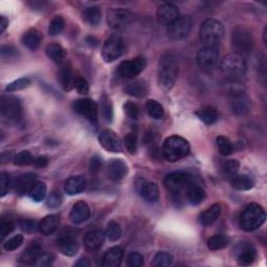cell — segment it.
I'll list each match as a JSON object with an SVG mask.
<instances>
[{
	"label": "cell",
	"instance_id": "1",
	"mask_svg": "<svg viewBox=\"0 0 267 267\" xmlns=\"http://www.w3.org/2000/svg\"><path fill=\"white\" fill-rule=\"evenodd\" d=\"M179 74V66L176 58L171 53H165L162 55L159 63L158 80L159 85L163 90L171 89Z\"/></svg>",
	"mask_w": 267,
	"mask_h": 267
},
{
	"label": "cell",
	"instance_id": "2",
	"mask_svg": "<svg viewBox=\"0 0 267 267\" xmlns=\"http://www.w3.org/2000/svg\"><path fill=\"white\" fill-rule=\"evenodd\" d=\"M231 44L234 53L244 58L252 52L254 47V38L252 31L244 25H238L233 28L231 35Z\"/></svg>",
	"mask_w": 267,
	"mask_h": 267
},
{
	"label": "cell",
	"instance_id": "3",
	"mask_svg": "<svg viewBox=\"0 0 267 267\" xmlns=\"http://www.w3.org/2000/svg\"><path fill=\"white\" fill-rule=\"evenodd\" d=\"M163 157L168 162H177L190 152L189 142L181 136H170L163 143Z\"/></svg>",
	"mask_w": 267,
	"mask_h": 267
},
{
	"label": "cell",
	"instance_id": "4",
	"mask_svg": "<svg viewBox=\"0 0 267 267\" xmlns=\"http://www.w3.org/2000/svg\"><path fill=\"white\" fill-rule=\"evenodd\" d=\"M223 25L215 19H207L199 28V38L206 47L217 48L222 41Z\"/></svg>",
	"mask_w": 267,
	"mask_h": 267
},
{
	"label": "cell",
	"instance_id": "5",
	"mask_svg": "<svg viewBox=\"0 0 267 267\" xmlns=\"http://www.w3.org/2000/svg\"><path fill=\"white\" fill-rule=\"evenodd\" d=\"M247 69V65L243 56L237 53H228L220 62L221 72L231 79L242 78Z\"/></svg>",
	"mask_w": 267,
	"mask_h": 267
},
{
	"label": "cell",
	"instance_id": "6",
	"mask_svg": "<svg viewBox=\"0 0 267 267\" xmlns=\"http://www.w3.org/2000/svg\"><path fill=\"white\" fill-rule=\"evenodd\" d=\"M266 219V213L262 206L251 204L245 207L240 216V225L246 232H252L259 228Z\"/></svg>",
	"mask_w": 267,
	"mask_h": 267
},
{
	"label": "cell",
	"instance_id": "7",
	"mask_svg": "<svg viewBox=\"0 0 267 267\" xmlns=\"http://www.w3.org/2000/svg\"><path fill=\"white\" fill-rule=\"evenodd\" d=\"M0 114L8 123H17L22 118V105L20 100L14 96H3L0 102Z\"/></svg>",
	"mask_w": 267,
	"mask_h": 267
},
{
	"label": "cell",
	"instance_id": "8",
	"mask_svg": "<svg viewBox=\"0 0 267 267\" xmlns=\"http://www.w3.org/2000/svg\"><path fill=\"white\" fill-rule=\"evenodd\" d=\"M193 18L189 15L180 16L173 23L167 26V35L174 41H180L189 36L193 28Z\"/></svg>",
	"mask_w": 267,
	"mask_h": 267
},
{
	"label": "cell",
	"instance_id": "9",
	"mask_svg": "<svg viewBox=\"0 0 267 267\" xmlns=\"http://www.w3.org/2000/svg\"><path fill=\"white\" fill-rule=\"evenodd\" d=\"M192 183H194L193 177L184 171L171 173L164 179V186L177 196H179L183 190L186 191L187 187Z\"/></svg>",
	"mask_w": 267,
	"mask_h": 267
},
{
	"label": "cell",
	"instance_id": "10",
	"mask_svg": "<svg viewBox=\"0 0 267 267\" xmlns=\"http://www.w3.org/2000/svg\"><path fill=\"white\" fill-rule=\"evenodd\" d=\"M75 113L87 119L94 126L98 125V106L92 99L81 98L72 104Z\"/></svg>",
	"mask_w": 267,
	"mask_h": 267
},
{
	"label": "cell",
	"instance_id": "11",
	"mask_svg": "<svg viewBox=\"0 0 267 267\" xmlns=\"http://www.w3.org/2000/svg\"><path fill=\"white\" fill-rule=\"evenodd\" d=\"M146 67V61L142 56L122 62L118 67V74L124 79H135Z\"/></svg>",
	"mask_w": 267,
	"mask_h": 267
},
{
	"label": "cell",
	"instance_id": "12",
	"mask_svg": "<svg viewBox=\"0 0 267 267\" xmlns=\"http://www.w3.org/2000/svg\"><path fill=\"white\" fill-rule=\"evenodd\" d=\"M125 49L124 41L120 36L114 35L110 37L104 44L103 58L107 63H112L119 59Z\"/></svg>",
	"mask_w": 267,
	"mask_h": 267
},
{
	"label": "cell",
	"instance_id": "13",
	"mask_svg": "<svg viewBox=\"0 0 267 267\" xmlns=\"http://www.w3.org/2000/svg\"><path fill=\"white\" fill-rule=\"evenodd\" d=\"M134 19V14L125 9H111L107 14L108 25L113 29L126 27Z\"/></svg>",
	"mask_w": 267,
	"mask_h": 267
},
{
	"label": "cell",
	"instance_id": "14",
	"mask_svg": "<svg viewBox=\"0 0 267 267\" xmlns=\"http://www.w3.org/2000/svg\"><path fill=\"white\" fill-rule=\"evenodd\" d=\"M230 108L232 113L237 116L246 115L251 110V99L242 91L233 92L230 98Z\"/></svg>",
	"mask_w": 267,
	"mask_h": 267
},
{
	"label": "cell",
	"instance_id": "15",
	"mask_svg": "<svg viewBox=\"0 0 267 267\" xmlns=\"http://www.w3.org/2000/svg\"><path fill=\"white\" fill-rule=\"evenodd\" d=\"M218 56H219V53H218L217 48L204 47L198 51L196 61L200 68L206 71H211L215 68L217 65Z\"/></svg>",
	"mask_w": 267,
	"mask_h": 267
},
{
	"label": "cell",
	"instance_id": "16",
	"mask_svg": "<svg viewBox=\"0 0 267 267\" xmlns=\"http://www.w3.org/2000/svg\"><path fill=\"white\" fill-rule=\"evenodd\" d=\"M180 17L179 8L170 3H166L161 5L157 10V19L158 22L164 26H168L176 19Z\"/></svg>",
	"mask_w": 267,
	"mask_h": 267
},
{
	"label": "cell",
	"instance_id": "17",
	"mask_svg": "<svg viewBox=\"0 0 267 267\" xmlns=\"http://www.w3.org/2000/svg\"><path fill=\"white\" fill-rule=\"evenodd\" d=\"M137 191L139 195L147 203H156L160 198L159 187L154 182L139 180V182L137 183Z\"/></svg>",
	"mask_w": 267,
	"mask_h": 267
},
{
	"label": "cell",
	"instance_id": "18",
	"mask_svg": "<svg viewBox=\"0 0 267 267\" xmlns=\"http://www.w3.org/2000/svg\"><path fill=\"white\" fill-rule=\"evenodd\" d=\"M99 143L110 152H120L122 150V143L119 137L111 129H104L99 134Z\"/></svg>",
	"mask_w": 267,
	"mask_h": 267
},
{
	"label": "cell",
	"instance_id": "19",
	"mask_svg": "<svg viewBox=\"0 0 267 267\" xmlns=\"http://www.w3.org/2000/svg\"><path fill=\"white\" fill-rule=\"evenodd\" d=\"M56 245L59 251L68 257L75 256L80 250V245L78 240L70 235V234H66V235H62L56 240Z\"/></svg>",
	"mask_w": 267,
	"mask_h": 267
},
{
	"label": "cell",
	"instance_id": "20",
	"mask_svg": "<svg viewBox=\"0 0 267 267\" xmlns=\"http://www.w3.org/2000/svg\"><path fill=\"white\" fill-rule=\"evenodd\" d=\"M235 256L239 265L249 266L256 259V251L253 247V245L245 242H241L235 249Z\"/></svg>",
	"mask_w": 267,
	"mask_h": 267
},
{
	"label": "cell",
	"instance_id": "21",
	"mask_svg": "<svg viewBox=\"0 0 267 267\" xmlns=\"http://www.w3.org/2000/svg\"><path fill=\"white\" fill-rule=\"evenodd\" d=\"M105 242V233L102 230L88 232L84 237V245L87 251L95 252L103 246Z\"/></svg>",
	"mask_w": 267,
	"mask_h": 267
},
{
	"label": "cell",
	"instance_id": "22",
	"mask_svg": "<svg viewBox=\"0 0 267 267\" xmlns=\"http://www.w3.org/2000/svg\"><path fill=\"white\" fill-rule=\"evenodd\" d=\"M69 218L70 221L74 224H81L87 221L90 218V208L87 203L81 200V202L74 204L70 211Z\"/></svg>",
	"mask_w": 267,
	"mask_h": 267
},
{
	"label": "cell",
	"instance_id": "23",
	"mask_svg": "<svg viewBox=\"0 0 267 267\" xmlns=\"http://www.w3.org/2000/svg\"><path fill=\"white\" fill-rule=\"evenodd\" d=\"M186 198L190 205L197 206L205 200L206 192L202 186L197 185L196 183H192L186 189Z\"/></svg>",
	"mask_w": 267,
	"mask_h": 267
},
{
	"label": "cell",
	"instance_id": "24",
	"mask_svg": "<svg viewBox=\"0 0 267 267\" xmlns=\"http://www.w3.org/2000/svg\"><path fill=\"white\" fill-rule=\"evenodd\" d=\"M108 174L113 181H120L127 174V166L122 160L113 159L108 164Z\"/></svg>",
	"mask_w": 267,
	"mask_h": 267
},
{
	"label": "cell",
	"instance_id": "25",
	"mask_svg": "<svg viewBox=\"0 0 267 267\" xmlns=\"http://www.w3.org/2000/svg\"><path fill=\"white\" fill-rule=\"evenodd\" d=\"M87 187V182L84 177L75 176L71 177L65 182L64 190L67 194L69 195H77L85 191Z\"/></svg>",
	"mask_w": 267,
	"mask_h": 267
},
{
	"label": "cell",
	"instance_id": "26",
	"mask_svg": "<svg viewBox=\"0 0 267 267\" xmlns=\"http://www.w3.org/2000/svg\"><path fill=\"white\" fill-rule=\"evenodd\" d=\"M42 42V36L39 30L36 28H31L27 30L22 36V44L29 50L36 51Z\"/></svg>",
	"mask_w": 267,
	"mask_h": 267
},
{
	"label": "cell",
	"instance_id": "27",
	"mask_svg": "<svg viewBox=\"0 0 267 267\" xmlns=\"http://www.w3.org/2000/svg\"><path fill=\"white\" fill-rule=\"evenodd\" d=\"M59 81L62 88L65 91H70L74 88V81L75 77L73 75L72 69L69 65H63L59 71Z\"/></svg>",
	"mask_w": 267,
	"mask_h": 267
},
{
	"label": "cell",
	"instance_id": "28",
	"mask_svg": "<svg viewBox=\"0 0 267 267\" xmlns=\"http://www.w3.org/2000/svg\"><path fill=\"white\" fill-rule=\"evenodd\" d=\"M122 258H123L122 249L119 246H114L105 253L102 264L105 267H117L121 264Z\"/></svg>",
	"mask_w": 267,
	"mask_h": 267
},
{
	"label": "cell",
	"instance_id": "29",
	"mask_svg": "<svg viewBox=\"0 0 267 267\" xmlns=\"http://www.w3.org/2000/svg\"><path fill=\"white\" fill-rule=\"evenodd\" d=\"M124 92L132 97H144L147 92H148V88L147 85L145 84L144 81L142 80H136V81H132L127 83L124 86Z\"/></svg>",
	"mask_w": 267,
	"mask_h": 267
},
{
	"label": "cell",
	"instance_id": "30",
	"mask_svg": "<svg viewBox=\"0 0 267 267\" xmlns=\"http://www.w3.org/2000/svg\"><path fill=\"white\" fill-rule=\"evenodd\" d=\"M36 179L37 177L35 174H25L20 176L15 183L16 192L20 195L29 193L31 187L36 183Z\"/></svg>",
	"mask_w": 267,
	"mask_h": 267
},
{
	"label": "cell",
	"instance_id": "31",
	"mask_svg": "<svg viewBox=\"0 0 267 267\" xmlns=\"http://www.w3.org/2000/svg\"><path fill=\"white\" fill-rule=\"evenodd\" d=\"M220 213H221L220 205L214 204L199 215V221L204 226H209L219 218Z\"/></svg>",
	"mask_w": 267,
	"mask_h": 267
},
{
	"label": "cell",
	"instance_id": "32",
	"mask_svg": "<svg viewBox=\"0 0 267 267\" xmlns=\"http://www.w3.org/2000/svg\"><path fill=\"white\" fill-rule=\"evenodd\" d=\"M60 223V218L58 215H47L39 223V231L45 236L53 234Z\"/></svg>",
	"mask_w": 267,
	"mask_h": 267
},
{
	"label": "cell",
	"instance_id": "33",
	"mask_svg": "<svg viewBox=\"0 0 267 267\" xmlns=\"http://www.w3.org/2000/svg\"><path fill=\"white\" fill-rule=\"evenodd\" d=\"M195 114L200 120H202L204 123H206L207 125H211V124L215 123L218 120V117H219L218 111L215 108L210 107V106L198 109L195 112Z\"/></svg>",
	"mask_w": 267,
	"mask_h": 267
},
{
	"label": "cell",
	"instance_id": "34",
	"mask_svg": "<svg viewBox=\"0 0 267 267\" xmlns=\"http://www.w3.org/2000/svg\"><path fill=\"white\" fill-rule=\"evenodd\" d=\"M84 20L91 26H97L102 21V10L99 7H89L83 13Z\"/></svg>",
	"mask_w": 267,
	"mask_h": 267
},
{
	"label": "cell",
	"instance_id": "35",
	"mask_svg": "<svg viewBox=\"0 0 267 267\" xmlns=\"http://www.w3.org/2000/svg\"><path fill=\"white\" fill-rule=\"evenodd\" d=\"M46 53L48 58L56 64H62L65 60V49L58 43H51L46 47Z\"/></svg>",
	"mask_w": 267,
	"mask_h": 267
},
{
	"label": "cell",
	"instance_id": "36",
	"mask_svg": "<svg viewBox=\"0 0 267 267\" xmlns=\"http://www.w3.org/2000/svg\"><path fill=\"white\" fill-rule=\"evenodd\" d=\"M232 186L237 189V190H241V191H246V190H251L254 187V181L251 177L246 176V175H237L234 177L231 180Z\"/></svg>",
	"mask_w": 267,
	"mask_h": 267
},
{
	"label": "cell",
	"instance_id": "37",
	"mask_svg": "<svg viewBox=\"0 0 267 267\" xmlns=\"http://www.w3.org/2000/svg\"><path fill=\"white\" fill-rule=\"evenodd\" d=\"M40 245L37 243H32L30 246H28V249L23 253V255L21 256L20 262L26 265L29 264H33L35 260L37 259V257L40 255Z\"/></svg>",
	"mask_w": 267,
	"mask_h": 267
},
{
	"label": "cell",
	"instance_id": "38",
	"mask_svg": "<svg viewBox=\"0 0 267 267\" xmlns=\"http://www.w3.org/2000/svg\"><path fill=\"white\" fill-rule=\"evenodd\" d=\"M46 185L43 182H36L28 193L29 197L33 200V202L40 203L46 196Z\"/></svg>",
	"mask_w": 267,
	"mask_h": 267
},
{
	"label": "cell",
	"instance_id": "39",
	"mask_svg": "<svg viewBox=\"0 0 267 267\" xmlns=\"http://www.w3.org/2000/svg\"><path fill=\"white\" fill-rule=\"evenodd\" d=\"M240 164L236 160H228L222 166V175L227 180H232L234 177L238 175Z\"/></svg>",
	"mask_w": 267,
	"mask_h": 267
},
{
	"label": "cell",
	"instance_id": "40",
	"mask_svg": "<svg viewBox=\"0 0 267 267\" xmlns=\"http://www.w3.org/2000/svg\"><path fill=\"white\" fill-rule=\"evenodd\" d=\"M146 111L148 116L151 117L152 119L160 120L164 117V109L162 105L154 99H150L146 103Z\"/></svg>",
	"mask_w": 267,
	"mask_h": 267
},
{
	"label": "cell",
	"instance_id": "41",
	"mask_svg": "<svg viewBox=\"0 0 267 267\" xmlns=\"http://www.w3.org/2000/svg\"><path fill=\"white\" fill-rule=\"evenodd\" d=\"M100 108H102V113L104 118L108 122H112L113 120V106L111 103L110 97L104 93L102 96V100H100Z\"/></svg>",
	"mask_w": 267,
	"mask_h": 267
},
{
	"label": "cell",
	"instance_id": "42",
	"mask_svg": "<svg viewBox=\"0 0 267 267\" xmlns=\"http://www.w3.org/2000/svg\"><path fill=\"white\" fill-rule=\"evenodd\" d=\"M174 262V257L166 252H159L155 255L154 259H152V266L156 267H166V266H170Z\"/></svg>",
	"mask_w": 267,
	"mask_h": 267
},
{
	"label": "cell",
	"instance_id": "43",
	"mask_svg": "<svg viewBox=\"0 0 267 267\" xmlns=\"http://www.w3.org/2000/svg\"><path fill=\"white\" fill-rule=\"evenodd\" d=\"M228 244V239L227 237L223 235H214L210 237L207 241V246L211 251H219L224 247H226Z\"/></svg>",
	"mask_w": 267,
	"mask_h": 267
},
{
	"label": "cell",
	"instance_id": "44",
	"mask_svg": "<svg viewBox=\"0 0 267 267\" xmlns=\"http://www.w3.org/2000/svg\"><path fill=\"white\" fill-rule=\"evenodd\" d=\"M106 235L111 241H117L122 235V228L116 221H110L107 226Z\"/></svg>",
	"mask_w": 267,
	"mask_h": 267
},
{
	"label": "cell",
	"instance_id": "45",
	"mask_svg": "<svg viewBox=\"0 0 267 267\" xmlns=\"http://www.w3.org/2000/svg\"><path fill=\"white\" fill-rule=\"evenodd\" d=\"M65 27V20L62 16H54L49 23L48 32L50 36H59Z\"/></svg>",
	"mask_w": 267,
	"mask_h": 267
},
{
	"label": "cell",
	"instance_id": "46",
	"mask_svg": "<svg viewBox=\"0 0 267 267\" xmlns=\"http://www.w3.org/2000/svg\"><path fill=\"white\" fill-rule=\"evenodd\" d=\"M216 144H217L220 155H222V156H230L234 150L232 142L230 141L228 138H226L224 136H218L216 138Z\"/></svg>",
	"mask_w": 267,
	"mask_h": 267
},
{
	"label": "cell",
	"instance_id": "47",
	"mask_svg": "<svg viewBox=\"0 0 267 267\" xmlns=\"http://www.w3.org/2000/svg\"><path fill=\"white\" fill-rule=\"evenodd\" d=\"M33 160H35V158L32 157V155L28 150H22L15 156L14 163L18 166H26L32 164Z\"/></svg>",
	"mask_w": 267,
	"mask_h": 267
},
{
	"label": "cell",
	"instance_id": "48",
	"mask_svg": "<svg viewBox=\"0 0 267 267\" xmlns=\"http://www.w3.org/2000/svg\"><path fill=\"white\" fill-rule=\"evenodd\" d=\"M137 135L136 132H128L127 135L124 137V145L127 149V151L131 155L137 152Z\"/></svg>",
	"mask_w": 267,
	"mask_h": 267
},
{
	"label": "cell",
	"instance_id": "49",
	"mask_svg": "<svg viewBox=\"0 0 267 267\" xmlns=\"http://www.w3.org/2000/svg\"><path fill=\"white\" fill-rule=\"evenodd\" d=\"M12 185L13 183L10 175H8L7 173H3L2 176H0V196L4 197L5 195H7L11 190Z\"/></svg>",
	"mask_w": 267,
	"mask_h": 267
},
{
	"label": "cell",
	"instance_id": "50",
	"mask_svg": "<svg viewBox=\"0 0 267 267\" xmlns=\"http://www.w3.org/2000/svg\"><path fill=\"white\" fill-rule=\"evenodd\" d=\"M18 225L23 232L28 233V234L39 230V224L37 223V221L31 220V219H20L18 221Z\"/></svg>",
	"mask_w": 267,
	"mask_h": 267
},
{
	"label": "cell",
	"instance_id": "51",
	"mask_svg": "<svg viewBox=\"0 0 267 267\" xmlns=\"http://www.w3.org/2000/svg\"><path fill=\"white\" fill-rule=\"evenodd\" d=\"M53 262H54L53 255L46 253V254H40L32 265L38 267H47V266H51Z\"/></svg>",
	"mask_w": 267,
	"mask_h": 267
},
{
	"label": "cell",
	"instance_id": "52",
	"mask_svg": "<svg viewBox=\"0 0 267 267\" xmlns=\"http://www.w3.org/2000/svg\"><path fill=\"white\" fill-rule=\"evenodd\" d=\"M126 263L129 267H141L144 264V258L140 253H130L126 258Z\"/></svg>",
	"mask_w": 267,
	"mask_h": 267
},
{
	"label": "cell",
	"instance_id": "53",
	"mask_svg": "<svg viewBox=\"0 0 267 267\" xmlns=\"http://www.w3.org/2000/svg\"><path fill=\"white\" fill-rule=\"evenodd\" d=\"M30 84V81L29 79L27 78H23V79H19L11 84H9L6 88L7 92H15V91H19V90H22L26 87H28Z\"/></svg>",
	"mask_w": 267,
	"mask_h": 267
},
{
	"label": "cell",
	"instance_id": "54",
	"mask_svg": "<svg viewBox=\"0 0 267 267\" xmlns=\"http://www.w3.org/2000/svg\"><path fill=\"white\" fill-rule=\"evenodd\" d=\"M123 108H124V112L127 115V117H129L130 119H134V120L138 119L140 110H139V107L135 103L127 102V103H125Z\"/></svg>",
	"mask_w": 267,
	"mask_h": 267
},
{
	"label": "cell",
	"instance_id": "55",
	"mask_svg": "<svg viewBox=\"0 0 267 267\" xmlns=\"http://www.w3.org/2000/svg\"><path fill=\"white\" fill-rule=\"evenodd\" d=\"M22 243H23V236L17 235V236H14L13 238L9 239L8 241H6L4 244V247L8 252H13V251L19 249L22 245Z\"/></svg>",
	"mask_w": 267,
	"mask_h": 267
},
{
	"label": "cell",
	"instance_id": "56",
	"mask_svg": "<svg viewBox=\"0 0 267 267\" xmlns=\"http://www.w3.org/2000/svg\"><path fill=\"white\" fill-rule=\"evenodd\" d=\"M46 205L50 209H58L62 205V195L56 191H52L47 197Z\"/></svg>",
	"mask_w": 267,
	"mask_h": 267
},
{
	"label": "cell",
	"instance_id": "57",
	"mask_svg": "<svg viewBox=\"0 0 267 267\" xmlns=\"http://www.w3.org/2000/svg\"><path fill=\"white\" fill-rule=\"evenodd\" d=\"M74 88L77 89V91L80 93V94H88L89 92V84L88 82L82 78V77H78L75 78V81H74Z\"/></svg>",
	"mask_w": 267,
	"mask_h": 267
},
{
	"label": "cell",
	"instance_id": "58",
	"mask_svg": "<svg viewBox=\"0 0 267 267\" xmlns=\"http://www.w3.org/2000/svg\"><path fill=\"white\" fill-rule=\"evenodd\" d=\"M15 225L12 221H5L2 222V225H0V237H2V240H5L6 237H8L10 234L14 231Z\"/></svg>",
	"mask_w": 267,
	"mask_h": 267
},
{
	"label": "cell",
	"instance_id": "59",
	"mask_svg": "<svg viewBox=\"0 0 267 267\" xmlns=\"http://www.w3.org/2000/svg\"><path fill=\"white\" fill-rule=\"evenodd\" d=\"M103 167V160L102 158L99 157H93L91 158L90 160V171L92 174H97L100 171V169H102Z\"/></svg>",
	"mask_w": 267,
	"mask_h": 267
},
{
	"label": "cell",
	"instance_id": "60",
	"mask_svg": "<svg viewBox=\"0 0 267 267\" xmlns=\"http://www.w3.org/2000/svg\"><path fill=\"white\" fill-rule=\"evenodd\" d=\"M48 163H49V161H48L47 157L40 156L38 158H35V160H33L31 165L37 167V168H44V167H46L48 165Z\"/></svg>",
	"mask_w": 267,
	"mask_h": 267
},
{
	"label": "cell",
	"instance_id": "61",
	"mask_svg": "<svg viewBox=\"0 0 267 267\" xmlns=\"http://www.w3.org/2000/svg\"><path fill=\"white\" fill-rule=\"evenodd\" d=\"M17 54L16 49L13 46H4L2 48V55L3 58H13Z\"/></svg>",
	"mask_w": 267,
	"mask_h": 267
},
{
	"label": "cell",
	"instance_id": "62",
	"mask_svg": "<svg viewBox=\"0 0 267 267\" xmlns=\"http://www.w3.org/2000/svg\"><path fill=\"white\" fill-rule=\"evenodd\" d=\"M8 26H9V20L5 16L0 17V32L4 33L8 28Z\"/></svg>",
	"mask_w": 267,
	"mask_h": 267
},
{
	"label": "cell",
	"instance_id": "63",
	"mask_svg": "<svg viewBox=\"0 0 267 267\" xmlns=\"http://www.w3.org/2000/svg\"><path fill=\"white\" fill-rule=\"evenodd\" d=\"M75 266H80V267L90 266V262L88 261V259H86V258H82V259H80V260L75 263Z\"/></svg>",
	"mask_w": 267,
	"mask_h": 267
}]
</instances>
